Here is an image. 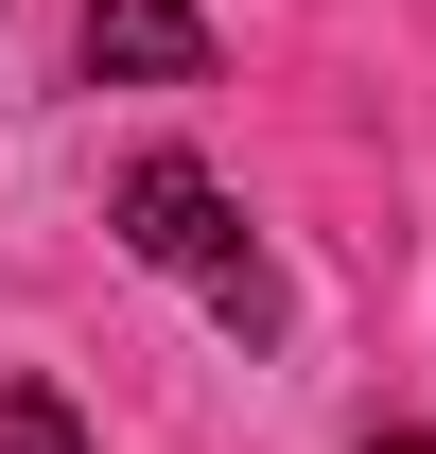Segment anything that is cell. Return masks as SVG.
<instances>
[{
	"mask_svg": "<svg viewBox=\"0 0 436 454\" xmlns=\"http://www.w3.org/2000/svg\"><path fill=\"white\" fill-rule=\"evenodd\" d=\"M122 245H140L158 280H192L227 333H279V262L245 245V210H227L192 158H140V175H122Z\"/></svg>",
	"mask_w": 436,
	"mask_h": 454,
	"instance_id": "cell-1",
	"label": "cell"
},
{
	"mask_svg": "<svg viewBox=\"0 0 436 454\" xmlns=\"http://www.w3.org/2000/svg\"><path fill=\"white\" fill-rule=\"evenodd\" d=\"M0 454H88V437H70V402H53V385H0Z\"/></svg>",
	"mask_w": 436,
	"mask_h": 454,
	"instance_id": "cell-3",
	"label": "cell"
},
{
	"mask_svg": "<svg viewBox=\"0 0 436 454\" xmlns=\"http://www.w3.org/2000/svg\"><path fill=\"white\" fill-rule=\"evenodd\" d=\"M88 88H210V18L192 0H88Z\"/></svg>",
	"mask_w": 436,
	"mask_h": 454,
	"instance_id": "cell-2",
	"label": "cell"
},
{
	"mask_svg": "<svg viewBox=\"0 0 436 454\" xmlns=\"http://www.w3.org/2000/svg\"><path fill=\"white\" fill-rule=\"evenodd\" d=\"M367 454H436V437H367Z\"/></svg>",
	"mask_w": 436,
	"mask_h": 454,
	"instance_id": "cell-4",
	"label": "cell"
}]
</instances>
